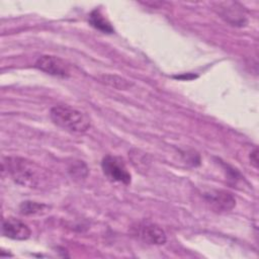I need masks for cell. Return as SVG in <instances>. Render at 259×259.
I'll use <instances>...</instances> for the list:
<instances>
[{
	"label": "cell",
	"mask_w": 259,
	"mask_h": 259,
	"mask_svg": "<svg viewBox=\"0 0 259 259\" xmlns=\"http://www.w3.org/2000/svg\"><path fill=\"white\" fill-rule=\"evenodd\" d=\"M3 169L19 185L39 188L48 180L47 172L34 162L20 157H8L3 162Z\"/></svg>",
	"instance_id": "6da1fadb"
},
{
	"label": "cell",
	"mask_w": 259,
	"mask_h": 259,
	"mask_svg": "<svg viewBox=\"0 0 259 259\" xmlns=\"http://www.w3.org/2000/svg\"><path fill=\"white\" fill-rule=\"evenodd\" d=\"M50 116L59 127L74 134H83L91 125L90 119L85 113L69 105L59 104L53 106Z\"/></svg>",
	"instance_id": "7a4b0ae2"
},
{
	"label": "cell",
	"mask_w": 259,
	"mask_h": 259,
	"mask_svg": "<svg viewBox=\"0 0 259 259\" xmlns=\"http://www.w3.org/2000/svg\"><path fill=\"white\" fill-rule=\"evenodd\" d=\"M104 175L111 181L123 184L131 183V173L128 172L124 161L117 156L106 155L101 162Z\"/></svg>",
	"instance_id": "3957f363"
},
{
	"label": "cell",
	"mask_w": 259,
	"mask_h": 259,
	"mask_svg": "<svg viewBox=\"0 0 259 259\" xmlns=\"http://www.w3.org/2000/svg\"><path fill=\"white\" fill-rule=\"evenodd\" d=\"M35 67L40 71L53 76L61 78H67L70 76V69L67 63L56 56H40L35 62Z\"/></svg>",
	"instance_id": "277c9868"
},
{
	"label": "cell",
	"mask_w": 259,
	"mask_h": 259,
	"mask_svg": "<svg viewBox=\"0 0 259 259\" xmlns=\"http://www.w3.org/2000/svg\"><path fill=\"white\" fill-rule=\"evenodd\" d=\"M204 198L210 207L218 212H225L233 209L236 205V199L226 190L212 189L204 193Z\"/></svg>",
	"instance_id": "5b68a950"
},
{
	"label": "cell",
	"mask_w": 259,
	"mask_h": 259,
	"mask_svg": "<svg viewBox=\"0 0 259 259\" xmlns=\"http://www.w3.org/2000/svg\"><path fill=\"white\" fill-rule=\"evenodd\" d=\"M1 229L2 235L12 240H26L31 235V231L26 224L13 218L4 220Z\"/></svg>",
	"instance_id": "8992f818"
},
{
	"label": "cell",
	"mask_w": 259,
	"mask_h": 259,
	"mask_svg": "<svg viewBox=\"0 0 259 259\" xmlns=\"http://www.w3.org/2000/svg\"><path fill=\"white\" fill-rule=\"evenodd\" d=\"M138 236L145 243L151 245H163L167 240L164 230L152 223L140 225V227H138Z\"/></svg>",
	"instance_id": "52a82bcc"
},
{
	"label": "cell",
	"mask_w": 259,
	"mask_h": 259,
	"mask_svg": "<svg viewBox=\"0 0 259 259\" xmlns=\"http://www.w3.org/2000/svg\"><path fill=\"white\" fill-rule=\"evenodd\" d=\"M88 21L92 27H94L95 29H97L99 31H102L104 33H113L114 32L112 25L101 14V12L98 9H94L90 12Z\"/></svg>",
	"instance_id": "ba28073f"
},
{
	"label": "cell",
	"mask_w": 259,
	"mask_h": 259,
	"mask_svg": "<svg viewBox=\"0 0 259 259\" xmlns=\"http://www.w3.org/2000/svg\"><path fill=\"white\" fill-rule=\"evenodd\" d=\"M49 209V206L44 203H38L35 201L26 200L21 202L19 205V211L21 214L29 215V214H38L44 213Z\"/></svg>",
	"instance_id": "9c48e42d"
},
{
	"label": "cell",
	"mask_w": 259,
	"mask_h": 259,
	"mask_svg": "<svg viewBox=\"0 0 259 259\" xmlns=\"http://www.w3.org/2000/svg\"><path fill=\"white\" fill-rule=\"evenodd\" d=\"M101 79L105 84L117 89H127L132 86L131 82L116 75H103Z\"/></svg>",
	"instance_id": "30bf717a"
},
{
	"label": "cell",
	"mask_w": 259,
	"mask_h": 259,
	"mask_svg": "<svg viewBox=\"0 0 259 259\" xmlns=\"http://www.w3.org/2000/svg\"><path fill=\"white\" fill-rule=\"evenodd\" d=\"M131 159H132V162L133 164L138 168V169H141V168H144L146 169V163L148 162L147 160V157L146 155L144 154H141L140 151H132L131 152Z\"/></svg>",
	"instance_id": "8fae6325"
},
{
	"label": "cell",
	"mask_w": 259,
	"mask_h": 259,
	"mask_svg": "<svg viewBox=\"0 0 259 259\" xmlns=\"http://www.w3.org/2000/svg\"><path fill=\"white\" fill-rule=\"evenodd\" d=\"M70 172L72 173V176H75V177H78V178H84V177H86V174H83L82 172L87 173L88 171H87L86 165L79 161L77 164L73 165L70 168Z\"/></svg>",
	"instance_id": "7c38bea8"
},
{
	"label": "cell",
	"mask_w": 259,
	"mask_h": 259,
	"mask_svg": "<svg viewBox=\"0 0 259 259\" xmlns=\"http://www.w3.org/2000/svg\"><path fill=\"white\" fill-rule=\"evenodd\" d=\"M250 161H251V164H252L255 168H258L259 160H258V150H257V148H255V149L250 153Z\"/></svg>",
	"instance_id": "4fadbf2b"
}]
</instances>
